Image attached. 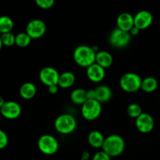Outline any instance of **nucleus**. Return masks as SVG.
Segmentation results:
<instances>
[{"instance_id": "nucleus-33", "label": "nucleus", "mask_w": 160, "mask_h": 160, "mask_svg": "<svg viewBox=\"0 0 160 160\" xmlns=\"http://www.w3.org/2000/svg\"><path fill=\"white\" fill-rule=\"evenodd\" d=\"M2 46H3V44H2V42L1 37H0V51H1V49L2 48Z\"/></svg>"}, {"instance_id": "nucleus-15", "label": "nucleus", "mask_w": 160, "mask_h": 160, "mask_svg": "<svg viewBox=\"0 0 160 160\" xmlns=\"http://www.w3.org/2000/svg\"><path fill=\"white\" fill-rule=\"evenodd\" d=\"M95 99L100 103L107 102L112 96V92L109 86L100 85L95 89Z\"/></svg>"}, {"instance_id": "nucleus-27", "label": "nucleus", "mask_w": 160, "mask_h": 160, "mask_svg": "<svg viewBox=\"0 0 160 160\" xmlns=\"http://www.w3.org/2000/svg\"><path fill=\"white\" fill-rule=\"evenodd\" d=\"M9 143V138L4 131L0 129V150L4 149Z\"/></svg>"}, {"instance_id": "nucleus-18", "label": "nucleus", "mask_w": 160, "mask_h": 160, "mask_svg": "<svg viewBox=\"0 0 160 160\" xmlns=\"http://www.w3.org/2000/svg\"><path fill=\"white\" fill-rule=\"evenodd\" d=\"M37 88L33 83L26 82L20 88V95L24 99H31L35 96Z\"/></svg>"}, {"instance_id": "nucleus-10", "label": "nucleus", "mask_w": 160, "mask_h": 160, "mask_svg": "<svg viewBox=\"0 0 160 160\" xmlns=\"http://www.w3.org/2000/svg\"><path fill=\"white\" fill-rule=\"evenodd\" d=\"M22 109L17 102L8 101L0 109L2 116L7 120H16L20 116Z\"/></svg>"}, {"instance_id": "nucleus-17", "label": "nucleus", "mask_w": 160, "mask_h": 160, "mask_svg": "<svg viewBox=\"0 0 160 160\" xmlns=\"http://www.w3.org/2000/svg\"><path fill=\"white\" fill-rule=\"evenodd\" d=\"M76 78L72 72L67 71L59 75L58 86L62 88H69L74 84Z\"/></svg>"}, {"instance_id": "nucleus-3", "label": "nucleus", "mask_w": 160, "mask_h": 160, "mask_svg": "<svg viewBox=\"0 0 160 160\" xmlns=\"http://www.w3.org/2000/svg\"><path fill=\"white\" fill-rule=\"evenodd\" d=\"M55 128L62 134H69L73 133L77 128L76 119L70 114H62L56 118L55 121Z\"/></svg>"}, {"instance_id": "nucleus-26", "label": "nucleus", "mask_w": 160, "mask_h": 160, "mask_svg": "<svg viewBox=\"0 0 160 160\" xmlns=\"http://www.w3.org/2000/svg\"><path fill=\"white\" fill-rule=\"evenodd\" d=\"M38 7L47 9L52 7L55 3V0H34Z\"/></svg>"}, {"instance_id": "nucleus-13", "label": "nucleus", "mask_w": 160, "mask_h": 160, "mask_svg": "<svg viewBox=\"0 0 160 160\" xmlns=\"http://www.w3.org/2000/svg\"><path fill=\"white\" fill-rule=\"evenodd\" d=\"M87 76L92 82H101L106 76V70L103 67L95 62L87 67Z\"/></svg>"}, {"instance_id": "nucleus-8", "label": "nucleus", "mask_w": 160, "mask_h": 160, "mask_svg": "<svg viewBox=\"0 0 160 160\" xmlns=\"http://www.w3.org/2000/svg\"><path fill=\"white\" fill-rule=\"evenodd\" d=\"M46 32V24L40 19H34L27 24L26 33L31 39H38L43 37Z\"/></svg>"}, {"instance_id": "nucleus-34", "label": "nucleus", "mask_w": 160, "mask_h": 160, "mask_svg": "<svg viewBox=\"0 0 160 160\" xmlns=\"http://www.w3.org/2000/svg\"><path fill=\"white\" fill-rule=\"evenodd\" d=\"M159 103H160V102H159Z\"/></svg>"}, {"instance_id": "nucleus-28", "label": "nucleus", "mask_w": 160, "mask_h": 160, "mask_svg": "<svg viewBox=\"0 0 160 160\" xmlns=\"http://www.w3.org/2000/svg\"><path fill=\"white\" fill-rule=\"evenodd\" d=\"M92 160H111V157L105 152L101 151L95 153Z\"/></svg>"}, {"instance_id": "nucleus-12", "label": "nucleus", "mask_w": 160, "mask_h": 160, "mask_svg": "<svg viewBox=\"0 0 160 160\" xmlns=\"http://www.w3.org/2000/svg\"><path fill=\"white\" fill-rule=\"evenodd\" d=\"M153 21V16L149 11L141 10L134 17V26L139 30L147 29L151 26Z\"/></svg>"}, {"instance_id": "nucleus-6", "label": "nucleus", "mask_w": 160, "mask_h": 160, "mask_svg": "<svg viewBox=\"0 0 160 160\" xmlns=\"http://www.w3.org/2000/svg\"><path fill=\"white\" fill-rule=\"evenodd\" d=\"M38 147L43 154L51 156L58 151L59 143L53 136L50 134H44L39 138L38 141Z\"/></svg>"}, {"instance_id": "nucleus-29", "label": "nucleus", "mask_w": 160, "mask_h": 160, "mask_svg": "<svg viewBox=\"0 0 160 160\" xmlns=\"http://www.w3.org/2000/svg\"><path fill=\"white\" fill-rule=\"evenodd\" d=\"M58 90H59V86L58 85H52L48 87V92L52 95H55V94L57 93Z\"/></svg>"}, {"instance_id": "nucleus-9", "label": "nucleus", "mask_w": 160, "mask_h": 160, "mask_svg": "<svg viewBox=\"0 0 160 160\" xmlns=\"http://www.w3.org/2000/svg\"><path fill=\"white\" fill-rule=\"evenodd\" d=\"M59 73L55 68L51 67H46L42 69L39 73V79L41 82L47 87L52 85H58L59 78Z\"/></svg>"}, {"instance_id": "nucleus-7", "label": "nucleus", "mask_w": 160, "mask_h": 160, "mask_svg": "<svg viewBox=\"0 0 160 160\" xmlns=\"http://www.w3.org/2000/svg\"><path fill=\"white\" fill-rule=\"evenodd\" d=\"M109 43L112 46L117 48H123L128 46L131 41L130 32L115 28L109 35Z\"/></svg>"}, {"instance_id": "nucleus-16", "label": "nucleus", "mask_w": 160, "mask_h": 160, "mask_svg": "<svg viewBox=\"0 0 160 160\" xmlns=\"http://www.w3.org/2000/svg\"><path fill=\"white\" fill-rule=\"evenodd\" d=\"M95 62L104 69L109 68L113 62V58L109 52L99 51L96 52Z\"/></svg>"}, {"instance_id": "nucleus-11", "label": "nucleus", "mask_w": 160, "mask_h": 160, "mask_svg": "<svg viewBox=\"0 0 160 160\" xmlns=\"http://www.w3.org/2000/svg\"><path fill=\"white\" fill-rule=\"evenodd\" d=\"M136 128L142 134H148L153 130L155 126V121L153 117L150 114L142 112L136 119Z\"/></svg>"}, {"instance_id": "nucleus-22", "label": "nucleus", "mask_w": 160, "mask_h": 160, "mask_svg": "<svg viewBox=\"0 0 160 160\" xmlns=\"http://www.w3.org/2000/svg\"><path fill=\"white\" fill-rule=\"evenodd\" d=\"M14 23L12 19L8 16H1L0 17V33L5 34L12 31L13 29Z\"/></svg>"}, {"instance_id": "nucleus-30", "label": "nucleus", "mask_w": 160, "mask_h": 160, "mask_svg": "<svg viewBox=\"0 0 160 160\" xmlns=\"http://www.w3.org/2000/svg\"><path fill=\"white\" fill-rule=\"evenodd\" d=\"M87 98H88V100L95 99V89H94V90H88V91H87Z\"/></svg>"}, {"instance_id": "nucleus-19", "label": "nucleus", "mask_w": 160, "mask_h": 160, "mask_svg": "<svg viewBox=\"0 0 160 160\" xmlns=\"http://www.w3.org/2000/svg\"><path fill=\"white\" fill-rule=\"evenodd\" d=\"M88 143L90 144L91 146L95 148H98L102 147L105 141V138L100 131H92L88 134Z\"/></svg>"}, {"instance_id": "nucleus-2", "label": "nucleus", "mask_w": 160, "mask_h": 160, "mask_svg": "<svg viewBox=\"0 0 160 160\" xmlns=\"http://www.w3.org/2000/svg\"><path fill=\"white\" fill-rule=\"evenodd\" d=\"M102 151L110 157H117L123 152L125 148V142L121 136L118 134H111L105 138Z\"/></svg>"}, {"instance_id": "nucleus-21", "label": "nucleus", "mask_w": 160, "mask_h": 160, "mask_svg": "<svg viewBox=\"0 0 160 160\" xmlns=\"http://www.w3.org/2000/svg\"><path fill=\"white\" fill-rule=\"evenodd\" d=\"M158 88V81L153 77H147L142 81L141 89L147 93H152L155 92Z\"/></svg>"}, {"instance_id": "nucleus-4", "label": "nucleus", "mask_w": 160, "mask_h": 160, "mask_svg": "<svg viewBox=\"0 0 160 160\" xmlns=\"http://www.w3.org/2000/svg\"><path fill=\"white\" fill-rule=\"evenodd\" d=\"M142 79L135 73H124L120 78V86L124 92H135L141 89Z\"/></svg>"}, {"instance_id": "nucleus-5", "label": "nucleus", "mask_w": 160, "mask_h": 160, "mask_svg": "<svg viewBox=\"0 0 160 160\" xmlns=\"http://www.w3.org/2000/svg\"><path fill=\"white\" fill-rule=\"evenodd\" d=\"M102 112V106L96 99L87 100L81 106L82 117L87 120H95Z\"/></svg>"}, {"instance_id": "nucleus-23", "label": "nucleus", "mask_w": 160, "mask_h": 160, "mask_svg": "<svg viewBox=\"0 0 160 160\" xmlns=\"http://www.w3.org/2000/svg\"><path fill=\"white\" fill-rule=\"evenodd\" d=\"M32 39L26 32L19 33L16 35L15 45L20 48H25L31 44Z\"/></svg>"}, {"instance_id": "nucleus-14", "label": "nucleus", "mask_w": 160, "mask_h": 160, "mask_svg": "<svg viewBox=\"0 0 160 160\" xmlns=\"http://www.w3.org/2000/svg\"><path fill=\"white\" fill-rule=\"evenodd\" d=\"M117 28L130 32L134 26V17L129 12H122L117 18Z\"/></svg>"}, {"instance_id": "nucleus-24", "label": "nucleus", "mask_w": 160, "mask_h": 160, "mask_svg": "<svg viewBox=\"0 0 160 160\" xmlns=\"http://www.w3.org/2000/svg\"><path fill=\"white\" fill-rule=\"evenodd\" d=\"M127 112H128V116L130 117L137 119L143 112H142V107L138 104H137V103H131V104H130L128 106Z\"/></svg>"}, {"instance_id": "nucleus-31", "label": "nucleus", "mask_w": 160, "mask_h": 160, "mask_svg": "<svg viewBox=\"0 0 160 160\" xmlns=\"http://www.w3.org/2000/svg\"><path fill=\"white\" fill-rule=\"evenodd\" d=\"M139 31H140V30L138 28H136L135 26H134L132 28V29L131 30V31H130V34H131V36H135L139 34Z\"/></svg>"}, {"instance_id": "nucleus-25", "label": "nucleus", "mask_w": 160, "mask_h": 160, "mask_svg": "<svg viewBox=\"0 0 160 160\" xmlns=\"http://www.w3.org/2000/svg\"><path fill=\"white\" fill-rule=\"evenodd\" d=\"M0 37H1L2 42L4 46L11 47L15 45L16 35H14L12 32L2 34Z\"/></svg>"}, {"instance_id": "nucleus-32", "label": "nucleus", "mask_w": 160, "mask_h": 160, "mask_svg": "<svg viewBox=\"0 0 160 160\" xmlns=\"http://www.w3.org/2000/svg\"><path fill=\"white\" fill-rule=\"evenodd\" d=\"M5 102H5V100H4V98H3V97H2L1 95H0V109H1V108L2 107L3 105L5 104Z\"/></svg>"}, {"instance_id": "nucleus-20", "label": "nucleus", "mask_w": 160, "mask_h": 160, "mask_svg": "<svg viewBox=\"0 0 160 160\" xmlns=\"http://www.w3.org/2000/svg\"><path fill=\"white\" fill-rule=\"evenodd\" d=\"M70 99L73 103L82 106L88 100L87 91L83 88H77L70 94Z\"/></svg>"}, {"instance_id": "nucleus-1", "label": "nucleus", "mask_w": 160, "mask_h": 160, "mask_svg": "<svg viewBox=\"0 0 160 160\" xmlns=\"http://www.w3.org/2000/svg\"><path fill=\"white\" fill-rule=\"evenodd\" d=\"M96 52L88 45H79L73 51V59L80 67H88L95 62Z\"/></svg>"}]
</instances>
